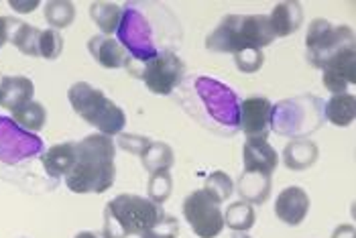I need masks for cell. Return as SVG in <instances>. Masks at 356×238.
<instances>
[{
	"label": "cell",
	"instance_id": "obj_1",
	"mask_svg": "<svg viewBox=\"0 0 356 238\" xmlns=\"http://www.w3.org/2000/svg\"><path fill=\"white\" fill-rule=\"evenodd\" d=\"M114 155V138L102 132L78 141V161L65 177L67 189L74 193H104L116 180Z\"/></svg>",
	"mask_w": 356,
	"mask_h": 238
},
{
	"label": "cell",
	"instance_id": "obj_2",
	"mask_svg": "<svg viewBox=\"0 0 356 238\" xmlns=\"http://www.w3.org/2000/svg\"><path fill=\"white\" fill-rule=\"evenodd\" d=\"M273 41L267 15H226L206 37V49L234 55L245 49H263Z\"/></svg>",
	"mask_w": 356,
	"mask_h": 238
},
{
	"label": "cell",
	"instance_id": "obj_3",
	"mask_svg": "<svg viewBox=\"0 0 356 238\" xmlns=\"http://www.w3.org/2000/svg\"><path fill=\"white\" fill-rule=\"evenodd\" d=\"M163 208L153 204L149 198L122 193L110 200L104 208L102 238L143 237L163 214Z\"/></svg>",
	"mask_w": 356,
	"mask_h": 238
},
{
	"label": "cell",
	"instance_id": "obj_4",
	"mask_svg": "<svg viewBox=\"0 0 356 238\" xmlns=\"http://www.w3.org/2000/svg\"><path fill=\"white\" fill-rule=\"evenodd\" d=\"M67 100L78 116H82L88 125L96 127L98 132L106 136L120 134L127 125L122 108L114 104L102 90L90 86L88 81L72 84V88L67 90Z\"/></svg>",
	"mask_w": 356,
	"mask_h": 238
},
{
	"label": "cell",
	"instance_id": "obj_5",
	"mask_svg": "<svg viewBox=\"0 0 356 238\" xmlns=\"http://www.w3.org/2000/svg\"><path fill=\"white\" fill-rule=\"evenodd\" d=\"M324 122V102L316 96H300L273 106L271 129L287 136L318 131ZM303 138V136H302Z\"/></svg>",
	"mask_w": 356,
	"mask_h": 238
},
{
	"label": "cell",
	"instance_id": "obj_6",
	"mask_svg": "<svg viewBox=\"0 0 356 238\" xmlns=\"http://www.w3.org/2000/svg\"><path fill=\"white\" fill-rule=\"evenodd\" d=\"M305 47L307 61L314 68L324 70L338 53L355 47V33L350 26L332 25L326 19H314L305 33Z\"/></svg>",
	"mask_w": 356,
	"mask_h": 238
},
{
	"label": "cell",
	"instance_id": "obj_7",
	"mask_svg": "<svg viewBox=\"0 0 356 238\" xmlns=\"http://www.w3.org/2000/svg\"><path fill=\"white\" fill-rule=\"evenodd\" d=\"M127 70L133 78L143 79V84L157 96H169L186 74L181 57L173 51L157 53L145 63H137L129 57Z\"/></svg>",
	"mask_w": 356,
	"mask_h": 238
},
{
	"label": "cell",
	"instance_id": "obj_8",
	"mask_svg": "<svg viewBox=\"0 0 356 238\" xmlns=\"http://www.w3.org/2000/svg\"><path fill=\"white\" fill-rule=\"evenodd\" d=\"M184 218L197 238H216L224 230L220 202L206 189H195L184 200Z\"/></svg>",
	"mask_w": 356,
	"mask_h": 238
},
{
	"label": "cell",
	"instance_id": "obj_9",
	"mask_svg": "<svg viewBox=\"0 0 356 238\" xmlns=\"http://www.w3.org/2000/svg\"><path fill=\"white\" fill-rule=\"evenodd\" d=\"M116 35H118V43L124 47V51L131 53L129 57L137 63H145L157 55L151 29L137 10H122V21Z\"/></svg>",
	"mask_w": 356,
	"mask_h": 238
},
{
	"label": "cell",
	"instance_id": "obj_10",
	"mask_svg": "<svg viewBox=\"0 0 356 238\" xmlns=\"http://www.w3.org/2000/svg\"><path fill=\"white\" fill-rule=\"evenodd\" d=\"M273 104L263 96H252L238 106V129L247 138H267L271 132Z\"/></svg>",
	"mask_w": 356,
	"mask_h": 238
},
{
	"label": "cell",
	"instance_id": "obj_11",
	"mask_svg": "<svg viewBox=\"0 0 356 238\" xmlns=\"http://www.w3.org/2000/svg\"><path fill=\"white\" fill-rule=\"evenodd\" d=\"M322 72H324L322 81H324L326 90L332 92V96H334V94H344L348 86H355L356 84L355 47L338 53L334 59H330Z\"/></svg>",
	"mask_w": 356,
	"mask_h": 238
},
{
	"label": "cell",
	"instance_id": "obj_12",
	"mask_svg": "<svg viewBox=\"0 0 356 238\" xmlns=\"http://www.w3.org/2000/svg\"><path fill=\"white\" fill-rule=\"evenodd\" d=\"M309 212V196L300 185L285 187L275 202V216L287 226H298Z\"/></svg>",
	"mask_w": 356,
	"mask_h": 238
},
{
	"label": "cell",
	"instance_id": "obj_13",
	"mask_svg": "<svg viewBox=\"0 0 356 238\" xmlns=\"http://www.w3.org/2000/svg\"><path fill=\"white\" fill-rule=\"evenodd\" d=\"M243 163H245V171L273 175L279 165V155L267 138H247L243 147Z\"/></svg>",
	"mask_w": 356,
	"mask_h": 238
},
{
	"label": "cell",
	"instance_id": "obj_14",
	"mask_svg": "<svg viewBox=\"0 0 356 238\" xmlns=\"http://www.w3.org/2000/svg\"><path fill=\"white\" fill-rule=\"evenodd\" d=\"M88 51L106 70L127 68L129 63V53L124 51V47L116 39L106 37V35H94L88 41Z\"/></svg>",
	"mask_w": 356,
	"mask_h": 238
},
{
	"label": "cell",
	"instance_id": "obj_15",
	"mask_svg": "<svg viewBox=\"0 0 356 238\" xmlns=\"http://www.w3.org/2000/svg\"><path fill=\"white\" fill-rule=\"evenodd\" d=\"M76 161H78V143L74 141L54 145L41 155V163L51 177H67Z\"/></svg>",
	"mask_w": 356,
	"mask_h": 238
},
{
	"label": "cell",
	"instance_id": "obj_16",
	"mask_svg": "<svg viewBox=\"0 0 356 238\" xmlns=\"http://www.w3.org/2000/svg\"><path fill=\"white\" fill-rule=\"evenodd\" d=\"M271 175L267 173H257V171H245L241 177H238V184H236V193L241 196L243 202H248L250 206H261L269 200L271 196Z\"/></svg>",
	"mask_w": 356,
	"mask_h": 238
},
{
	"label": "cell",
	"instance_id": "obj_17",
	"mask_svg": "<svg viewBox=\"0 0 356 238\" xmlns=\"http://www.w3.org/2000/svg\"><path fill=\"white\" fill-rule=\"evenodd\" d=\"M35 84L25 76H4L0 79V106L10 112L33 100Z\"/></svg>",
	"mask_w": 356,
	"mask_h": 238
},
{
	"label": "cell",
	"instance_id": "obj_18",
	"mask_svg": "<svg viewBox=\"0 0 356 238\" xmlns=\"http://www.w3.org/2000/svg\"><path fill=\"white\" fill-rule=\"evenodd\" d=\"M303 23V8L300 2H279L275 4L273 13L269 15V25L273 31L275 39L277 37H287L291 33H296Z\"/></svg>",
	"mask_w": 356,
	"mask_h": 238
},
{
	"label": "cell",
	"instance_id": "obj_19",
	"mask_svg": "<svg viewBox=\"0 0 356 238\" xmlns=\"http://www.w3.org/2000/svg\"><path fill=\"white\" fill-rule=\"evenodd\" d=\"M320 157V149L309 138H293L283 149V163L291 171H305Z\"/></svg>",
	"mask_w": 356,
	"mask_h": 238
},
{
	"label": "cell",
	"instance_id": "obj_20",
	"mask_svg": "<svg viewBox=\"0 0 356 238\" xmlns=\"http://www.w3.org/2000/svg\"><path fill=\"white\" fill-rule=\"evenodd\" d=\"M356 116L355 94H334L324 104V118H328L334 127H350Z\"/></svg>",
	"mask_w": 356,
	"mask_h": 238
},
{
	"label": "cell",
	"instance_id": "obj_21",
	"mask_svg": "<svg viewBox=\"0 0 356 238\" xmlns=\"http://www.w3.org/2000/svg\"><path fill=\"white\" fill-rule=\"evenodd\" d=\"M90 17L98 25L102 35H114L122 21V6L114 2H92L90 4Z\"/></svg>",
	"mask_w": 356,
	"mask_h": 238
},
{
	"label": "cell",
	"instance_id": "obj_22",
	"mask_svg": "<svg viewBox=\"0 0 356 238\" xmlns=\"http://www.w3.org/2000/svg\"><path fill=\"white\" fill-rule=\"evenodd\" d=\"M13 120L17 122L19 129L35 134V132H39L45 127V122H47V112H45V108H43L41 102L31 100V102L23 104L21 108L13 110Z\"/></svg>",
	"mask_w": 356,
	"mask_h": 238
},
{
	"label": "cell",
	"instance_id": "obj_23",
	"mask_svg": "<svg viewBox=\"0 0 356 238\" xmlns=\"http://www.w3.org/2000/svg\"><path fill=\"white\" fill-rule=\"evenodd\" d=\"M173 149L167 143H159V141H151L147 145V149L140 153V163L149 173L155 171H169L173 165Z\"/></svg>",
	"mask_w": 356,
	"mask_h": 238
},
{
	"label": "cell",
	"instance_id": "obj_24",
	"mask_svg": "<svg viewBox=\"0 0 356 238\" xmlns=\"http://www.w3.org/2000/svg\"><path fill=\"white\" fill-rule=\"evenodd\" d=\"M257 222V214L254 208L248 202H234L228 206V210L224 212V226L232 228L234 232H248Z\"/></svg>",
	"mask_w": 356,
	"mask_h": 238
},
{
	"label": "cell",
	"instance_id": "obj_25",
	"mask_svg": "<svg viewBox=\"0 0 356 238\" xmlns=\"http://www.w3.org/2000/svg\"><path fill=\"white\" fill-rule=\"evenodd\" d=\"M39 35H41V29L29 23H19L10 33V43L25 55L39 57Z\"/></svg>",
	"mask_w": 356,
	"mask_h": 238
},
{
	"label": "cell",
	"instance_id": "obj_26",
	"mask_svg": "<svg viewBox=\"0 0 356 238\" xmlns=\"http://www.w3.org/2000/svg\"><path fill=\"white\" fill-rule=\"evenodd\" d=\"M43 17L49 23V26H54L55 31H59V29H65V26H70L74 23L76 6L70 0H51V2L45 4Z\"/></svg>",
	"mask_w": 356,
	"mask_h": 238
},
{
	"label": "cell",
	"instance_id": "obj_27",
	"mask_svg": "<svg viewBox=\"0 0 356 238\" xmlns=\"http://www.w3.org/2000/svg\"><path fill=\"white\" fill-rule=\"evenodd\" d=\"M149 200L157 206L165 204L169 198H171V191H173V180H171V173L169 171H155V173H149Z\"/></svg>",
	"mask_w": 356,
	"mask_h": 238
},
{
	"label": "cell",
	"instance_id": "obj_28",
	"mask_svg": "<svg viewBox=\"0 0 356 238\" xmlns=\"http://www.w3.org/2000/svg\"><path fill=\"white\" fill-rule=\"evenodd\" d=\"M204 189L214 198L218 200L220 204L226 202L232 193H234V182L230 180L228 173L224 171H214L206 177V184H204Z\"/></svg>",
	"mask_w": 356,
	"mask_h": 238
},
{
	"label": "cell",
	"instance_id": "obj_29",
	"mask_svg": "<svg viewBox=\"0 0 356 238\" xmlns=\"http://www.w3.org/2000/svg\"><path fill=\"white\" fill-rule=\"evenodd\" d=\"M63 51V37L55 29H41L39 35V57L54 61Z\"/></svg>",
	"mask_w": 356,
	"mask_h": 238
},
{
	"label": "cell",
	"instance_id": "obj_30",
	"mask_svg": "<svg viewBox=\"0 0 356 238\" xmlns=\"http://www.w3.org/2000/svg\"><path fill=\"white\" fill-rule=\"evenodd\" d=\"M177 235H179V222H177V218L163 212L159 216V220L140 238H177Z\"/></svg>",
	"mask_w": 356,
	"mask_h": 238
},
{
	"label": "cell",
	"instance_id": "obj_31",
	"mask_svg": "<svg viewBox=\"0 0 356 238\" xmlns=\"http://www.w3.org/2000/svg\"><path fill=\"white\" fill-rule=\"evenodd\" d=\"M234 63H236L238 72H243V74H254L265 63L263 49H245V51L234 53Z\"/></svg>",
	"mask_w": 356,
	"mask_h": 238
},
{
	"label": "cell",
	"instance_id": "obj_32",
	"mask_svg": "<svg viewBox=\"0 0 356 238\" xmlns=\"http://www.w3.org/2000/svg\"><path fill=\"white\" fill-rule=\"evenodd\" d=\"M149 143H151V138L140 136V134H127V132L116 134V145H118L120 149L133 153V155H138V157H140V153L147 149Z\"/></svg>",
	"mask_w": 356,
	"mask_h": 238
},
{
	"label": "cell",
	"instance_id": "obj_33",
	"mask_svg": "<svg viewBox=\"0 0 356 238\" xmlns=\"http://www.w3.org/2000/svg\"><path fill=\"white\" fill-rule=\"evenodd\" d=\"M19 25L15 19H10V17H0V49L4 47V43H8L10 41V29H15V26Z\"/></svg>",
	"mask_w": 356,
	"mask_h": 238
},
{
	"label": "cell",
	"instance_id": "obj_34",
	"mask_svg": "<svg viewBox=\"0 0 356 238\" xmlns=\"http://www.w3.org/2000/svg\"><path fill=\"white\" fill-rule=\"evenodd\" d=\"M10 6H13L17 13H33V10L39 6V0H27V2H21V0H10Z\"/></svg>",
	"mask_w": 356,
	"mask_h": 238
},
{
	"label": "cell",
	"instance_id": "obj_35",
	"mask_svg": "<svg viewBox=\"0 0 356 238\" xmlns=\"http://www.w3.org/2000/svg\"><path fill=\"white\" fill-rule=\"evenodd\" d=\"M332 238H356L355 226H353V224H340V226L334 230Z\"/></svg>",
	"mask_w": 356,
	"mask_h": 238
},
{
	"label": "cell",
	"instance_id": "obj_36",
	"mask_svg": "<svg viewBox=\"0 0 356 238\" xmlns=\"http://www.w3.org/2000/svg\"><path fill=\"white\" fill-rule=\"evenodd\" d=\"M76 238H100L98 235H94V232H90V230H83V232H78Z\"/></svg>",
	"mask_w": 356,
	"mask_h": 238
},
{
	"label": "cell",
	"instance_id": "obj_37",
	"mask_svg": "<svg viewBox=\"0 0 356 238\" xmlns=\"http://www.w3.org/2000/svg\"><path fill=\"white\" fill-rule=\"evenodd\" d=\"M232 238H250V237H248L247 232H236Z\"/></svg>",
	"mask_w": 356,
	"mask_h": 238
}]
</instances>
